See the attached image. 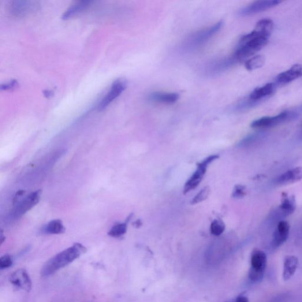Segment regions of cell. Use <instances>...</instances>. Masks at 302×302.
<instances>
[{"label":"cell","mask_w":302,"mask_h":302,"mask_svg":"<svg viewBox=\"0 0 302 302\" xmlns=\"http://www.w3.org/2000/svg\"><path fill=\"white\" fill-rule=\"evenodd\" d=\"M87 251V248L83 244L74 243L71 247L60 252L48 260L42 267L41 275L43 278L50 277L61 268L72 263Z\"/></svg>","instance_id":"1"},{"label":"cell","mask_w":302,"mask_h":302,"mask_svg":"<svg viewBox=\"0 0 302 302\" xmlns=\"http://www.w3.org/2000/svg\"><path fill=\"white\" fill-rule=\"evenodd\" d=\"M270 35L260 30L255 28L254 31L242 37L239 46L233 54L238 62L252 57L262 49L268 43Z\"/></svg>","instance_id":"2"},{"label":"cell","mask_w":302,"mask_h":302,"mask_svg":"<svg viewBox=\"0 0 302 302\" xmlns=\"http://www.w3.org/2000/svg\"><path fill=\"white\" fill-rule=\"evenodd\" d=\"M223 24V21H221L211 27L193 33L185 40L183 44L184 49L190 51L202 46L221 30Z\"/></svg>","instance_id":"3"},{"label":"cell","mask_w":302,"mask_h":302,"mask_svg":"<svg viewBox=\"0 0 302 302\" xmlns=\"http://www.w3.org/2000/svg\"><path fill=\"white\" fill-rule=\"evenodd\" d=\"M267 266L266 253L259 249H255L251 256V267L249 279L253 282H260L263 278Z\"/></svg>","instance_id":"4"},{"label":"cell","mask_w":302,"mask_h":302,"mask_svg":"<svg viewBox=\"0 0 302 302\" xmlns=\"http://www.w3.org/2000/svg\"><path fill=\"white\" fill-rule=\"evenodd\" d=\"M219 156L212 155L206 158L202 162L197 165V170L195 171L189 180L186 181L183 190L184 195L189 193L191 190L195 189L202 181L205 174L206 173L207 167L215 160L217 159Z\"/></svg>","instance_id":"5"},{"label":"cell","mask_w":302,"mask_h":302,"mask_svg":"<svg viewBox=\"0 0 302 302\" xmlns=\"http://www.w3.org/2000/svg\"><path fill=\"white\" fill-rule=\"evenodd\" d=\"M42 191L37 190L30 194L24 199L17 201L16 207L13 211V215L15 218H20L39 202Z\"/></svg>","instance_id":"6"},{"label":"cell","mask_w":302,"mask_h":302,"mask_svg":"<svg viewBox=\"0 0 302 302\" xmlns=\"http://www.w3.org/2000/svg\"><path fill=\"white\" fill-rule=\"evenodd\" d=\"M127 81L123 78L115 80L105 97L100 101L98 106V110H105L110 104L120 96L127 88Z\"/></svg>","instance_id":"7"},{"label":"cell","mask_w":302,"mask_h":302,"mask_svg":"<svg viewBox=\"0 0 302 302\" xmlns=\"http://www.w3.org/2000/svg\"><path fill=\"white\" fill-rule=\"evenodd\" d=\"M292 118V113L289 111H284L275 117H265L257 119L252 123L251 127L255 129L272 128L281 125Z\"/></svg>","instance_id":"8"},{"label":"cell","mask_w":302,"mask_h":302,"mask_svg":"<svg viewBox=\"0 0 302 302\" xmlns=\"http://www.w3.org/2000/svg\"><path fill=\"white\" fill-rule=\"evenodd\" d=\"M38 9V4L32 1H13L9 6L10 13L17 17H24L25 15L34 12Z\"/></svg>","instance_id":"9"},{"label":"cell","mask_w":302,"mask_h":302,"mask_svg":"<svg viewBox=\"0 0 302 302\" xmlns=\"http://www.w3.org/2000/svg\"><path fill=\"white\" fill-rule=\"evenodd\" d=\"M237 62L238 61L234 55L232 57L218 59L208 65L206 67L205 72L208 75H217L229 69Z\"/></svg>","instance_id":"10"},{"label":"cell","mask_w":302,"mask_h":302,"mask_svg":"<svg viewBox=\"0 0 302 302\" xmlns=\"http://www.w3.org/2000/svg\"><path fill=\"white\" fill-rule=\"evenodd\" d=\"M282 2L278 0H265V1H257L253 2L240 10L239 14L241 16H248L273 8L282 3Z\"/></svg>","instance_id":"11"},{"label":"cell","mask_w":302,"mask_h":302,"mask_svg":"<svg viewBox=\"0 0 302 302\" xmlns=\"http://www.w3.org/2000/svg\"><path fill=\"white\" fill-rule=\"evenodd\" d=\"M10 282L13 285L18 289L24 290L29 292L32 288L31 278L27 270L20 268L10 275Z\"/></svg>","instance_id":"12"},{"label":"cell","mask_w":302,"mask_h":302,"mask_svg":"<svg viewBox=\"0 0 302 302\" xmlns=\"http://www.w3.org/2000/svg\"><path fill=\"white\" fill-rule=\"evenodd\" d=\"M290 231L289 223L285 221L280 222L273 234L272 245L278 248L288 240Z\"/></svg>","instance_id":"13"},{"label":"cell","mask_w":302,"mask_h":302,"mask_svg":"<svg viewBox=\"0 0 302 302\" xmlns=\"http://www.w3.org/2000/svg\"><path fill=\"white\" fill-rule=\"evenodd\" d=\"M302 180V167H296L286 171L280 175L276 180V183L279 185H285L294 183Z\"/></svg>","instance_id":"14"},{"label":"cell","mask_w":302,"mask_h":302,"mask_svg":"<svg viewBox=\"0 0 302 302\" xmlns=\"http://www.w3.org/2000/svg\"><path fill=\"white\" fill-rule=\"evenodd\" d=\"M302 76V65L296 64L288 70L279 74L277 81L279 84H287Z\"/></svg>","instance_id":"15"},{"label":"cell","mask_w":302,"mask_h":302,"mask_svg":"<svg viewBox=\"0 0 302 302\" xmlns=\"http://www.w3.org/2000/svg\"><path fill=\"white\" fill-rule=\"evenodd\" d=\"M93 2L92 1H80L77 2L71 6L69 8L67 9L63 14L62 18L63 20H68L69 18H72L76 15H78L87 10L89 7L92 6Z\"/></svg>","instance_id":"16"},{"label":"cell","mask_w":302,"mask_h":302,"mask_svg":"<svg viewBox=\"0 0 302 302\" xmlns=\"http://www.w3.org/2000/svg\"><path fill=\"white\" fill-rule=\"evenodd\" d=\"M298 263L299 261L296 256H288L285 257L283 272V278L285 281H288L295 273Z\"/></svg>","instance_id":"17"},{"label":"cell","mask_w":302,"mask_h":302,"mask_svg":"<svg viewBox=\"0 0 302 302\" xmlns=\"http://www.w3.org/2000/svg\"><path fill=\"white\" fill-rule=\"evenodd\" d=\"M178 99L179 95L176 93L156 92L149 95V99L151 101L158 103H174L176 102Z\"/></svg>","instance_id":"18"},{"label":"cell","mask_w":302,"mask_h":302,"mask_svg":"<svg viewBox=\"0 0 302 302\" xmlns=\"http://www.w3.org/2000/svg\"><path fill=\"white\" fill-rule=\"evenodd\" d=\"M274 91L273 84L270 83L263 86L262 87L256 88L249 96V99L252 101H257L265 97L269 96Z\"/></svg>","instance_id":"19"},{"label":"cell","mask_w":302,"mask_h":302,"mask_svg":"<svg viewBox=\"0 0 302 302\" xmlns=\"http://www.w3.org/2000/svg\"><path fill=\"white\" fill-rule=\"evenodd\" d=\"M296 207L295 197L293 196L288 197L287 194H283L282 201L280 209L282 214L285 215H289L293 213Z\"/></svg>","instance_id":"20"},{"label":"cell","mask_w":302,"mask_h":302,"mask_svg":"<svg viewBox=\"0 0 302 302\" xmlns=\"http://www.w3.org/2000/svg\"><path fill=\"white\" fill-rule=\"evenodd\" d=\"M132 215H130L125 223H118L115 225L108 232V235L114 238H119L124 236L127 232L128 223Z\"/></svg>","instance_id":"21"},{"label":"cell","mask_w":302,"mask_h":302,"mask_svg":"<svg viewBox=\"0 0 302 302\" xmlns=\"http://www.w3.org/2000/svg\"><path fill=\"white\" fill-rule=\"evenodd\" d=\"M65 227L61 219H53L50 221L44 228V232L49 234H63L65 233Z\"/></svg>","instance_id":"22"},{"label":"cell","mask_w":302,"mask_h":302,"mask_svg":"<svg viewBox=\"0 0 302 302\" xmlns=\"http://www.w3.org/2000/svg\"><path fill=\"white\" fill-rule=\"evenodd\" d=\"M265 63V59L263 56L257 55L248 60L245 63V67L247 70L252 71L262 68Z\"/></svg>","instance_id":"23"},{"label":"cell","mask_w":302,"mask_h":302,"mask_svg":"<svg viewBox=\"0 0 302 302\" xmlns=\"http://www.w3.org/2000/svg\"><path fill=\"white\" fill-rule=\"evenodd\" d=\"M225 230V225L221 219H216L212 222L210 226V232L212 235L218 236Z\"/></svg>","instance_id":"24"},{"label":"cell","mask_w":302,"mask_h":302,"mask_svg":"<svg viewBox=\"0 0 302 302\" xmlns=\"http://www.w3.org/2000/svg\"><path fill=\"white\" fill-rule=\"evenodd\" d=\"M210 193V188L209 186H205L204 188L201 189V191L193 198V199L191 201V204L192 205H195L203 202V201L206 200L208 196H209Z\"/></svg>","instance_id":"25"},{"label":"cell","mask_w":302,"mask_h":302,"mask_svg":"<svg viewBox=\"0 0 302 302\" xmlns=\"http://www.w3.org/2000/svg\"><path fill=\"white\" fill-rule=\"evenodd\" d=\"M247 195V189L244 185L238 184L235 185L232 193V197L234 199H243Z\"/></svg>","instance_id":"26"},{"label":"cell","mask_w":302,"mask_h":302,"mask_svg":"<svg viewBox=\"0 0 302 302\" xmlns=\"http://www.w3.org/2000/svg\"><path fill=\"white\" fill-rule=\"evenodd\" d=\"M13 260L12 257L9 255H4L0 259V268L6 269L12 266Z\"/></svg>","instance_id":"27"},{"label":"cell","mask_w":302,"mask_h":302,"mask_svg":"<svg viewBox=\"0 0 302 302\" xmlns=\"http://www.w3.org/2000/svg\"><path fill=\"white\" fill-rule=\"evenodd\" d=\"M18 85V84L16 80H12L7 82V83L2 84L1 87H0V89H1L2 91L12 90V89L16 88Z\"/></svg>","instance_id":"28"},{"label":"cell","mask_w":302,"mask_h":302,"mask_svg":"<svg viewBox=\"0 0 302 302\" xmlns=\"http://www.w3.org/2000/svg\"><path fill=\"white\" fill-rule=\"evenodd\" d=\"M228 302H249L248 298L243 295L239 296L233 301Z\"/></svg>","instance_id":"29"},{"label":"cell","mask_w":302,"mask_h":302,"mask_svg":"<svg viewBox=\"0 0 302 302\" xmlns=\"http://www.w3.org/2000/svg\"><path fill=\"white\" fill-rule=\"evenodd\" d=\"M44 96H46L47 98H49L51 96L53 93H52L51 91H46L44 92Z\"/></svg>","instance_id":"30"},{"label":"cell","mask_w":302,"mask_h":302,"mask_svg":"<svg viewBox=\"0 0 302 302\" xmlns=\"http://www.w3.org/2000/svg\"><path fill=\"white\" fill-rule=\"evenodd\" d=\"M142 225L140 221H138L135 223V226L136 227H140V226Z\"/></svg>","instance_id":"31"}]
</instances>
